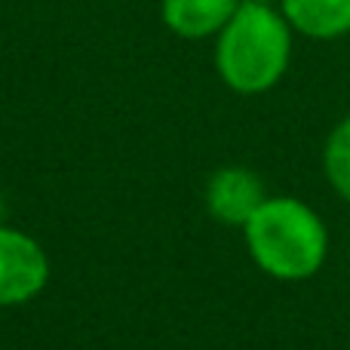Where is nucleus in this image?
<instances>
[{
  "mask_svg": "<svg viewBox=\"0 0 350 350\" xmlns=\"http://www.w3.org/2000/svg\"><path fill=\"white\" fill-rule=\"evenodd\" d=\"M323 166H326L332 187L350 203V117H345L332 129L326 151H323Z\"/></svg>",
  "mask_w": 350,
  "mask_h": 350,
  "instance_id": "0eeeda50",
  "label": "nucleus"
},
{
  "mask_svg": "<svg viewBox=\"0 0 350 350\" xmlns=\"http://www.w3.org/2000/svg\"><path fill=\"white\" fill-rule=\"evenodd\" d=\"M286 22L314 40H332L350 31V0H280Z\"/></svg>",
  "mask_w": 350,
  "mask_h": 350,
  "instance_id": "423d86ee",
  "label": "nucleus"
},
{
  "mask_svg": "<svg viewBox=\"0 0 350 350\" xmlns=\"http://www.w3.org/2000/svg\"><path fill=\"white\" fill-rule=\"evenodd\" d=\"M255 265L277 280H308L323 267L329 234L323 218L295 197H273L246 221Z\"/></svg>",
  "mask_w": 350,
  "mask_h": 350,
  "instance_id": "f03ea898",
  "label": "nucleus"
},
{
  "mask_svg": "<svg viewBox=\"0 0 350 350\" xmlns=\"http://www.w3.org/2000/svg\"><path fill=\"white\" fill-rule=\"evenodd\" d=\"M292 55V25L267 3H240L218 31L215 65L234 92L258 96L280 83Z\"/></svg>",
  "mask_w": 350,
  "mask_h": 350,
  "instance_id": "f257e3e1",
  "label": "nucleus"
},
{
  "mask_svg": "<svg viewBox=\"0 0 350 350\" xmlns=\"http://www.w3.org/2000/svg\"><path fill=\"white\" fill-rule=\"evenodd\" d=\"M237 6L240 0H163L160 12L170 31L187 40H200V37L218 34L230 22Z\"/></svg>",
  "mask_w": 350,
  "mask_h": 350,
  "instance_id": "39448f33",
  "label": "nucleus"
},
{
  "mask_svg": "<svg viewBox=\"0 0 350 350\" xmlns=\"http://www.w3.org/2000/svg\"><path fill=\"white\" fill-rule=\"evenodd\" d=\"M265 185L255 172L240 170V166H228V170L215 172L206 191V203L209 212L224 224H243L258 212V206L265 203Z\"/></svg>",
  "mask_w": 350,
  "mask_h": 350,
  "instance_id": "20e7f679",
  "label": "nucleus"
},
{
  "mask_svg": "<svg viewBox=\"0 0 350 350\" xmlns=\"http://www.w3.org/2000/svg\"><path fill=\"white\" fill-rule=\"evenodd\" d=\"M43 249L18 230L0 228V304H22L46 286Z\"/></svg>",
  "mask_w": 350,
  "mask_h": 350,
  "instance_id": "7ed1b4c3",
  "label": "nucleus"
}]
</instances>
